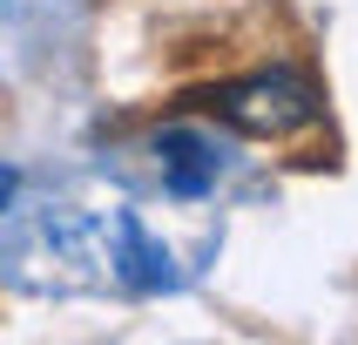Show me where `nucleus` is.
Instances as JSON below:
<instances>
[{"label": "nucleus", "instance_id": "nucleus-1", "mask_svg": "<svg viewBox=\"0 0 358 345\" xmlns=\"http://www.w3.org/2000/svg\"><path fill=\"white\" fill-rule=\"evenodd\" d=\"M210 108H217V122L237 129V136L284 142V136H298V129L318 122L324 95H318V81L298 75V68H257V75L223 81L217 95H210Z\"/></svg>", "mask_w": 358, "mask_h": 345}, {"label": "nucleus", "instance_id": "nucleus-2", "mask_svg": "<svg viewBox=\"0 0 358 345\" xmlns=\"http://www.w3.org/2000/svg\"><path fill=\"white\" fill-rule=\"evenodd\" d=\"M156 169H162V190L203 197V190L223 176V149L196 122H169V129H156Z\"/></svg>", "mask_w": 358, "mask_h": 345}, {"label": "nucleus", "instance_id": "nucleus-3", "mask_svg": "<svg viewBox=\"0 0 358 345\" xmlns=\"http://www.w3.org/2000/svg\"><path fill=\"white\" fill-rule=\"evenodd\" d=\"M115 278L129 284V291H169V284H176L169 251L142 230L136 210H115Z\"/></svg>", "mask_w": 358, "mask_h": 345}, {"label": "nucleus", "instance_id": "nucleus-4", "mask_svg": "<svg viewBox=\"0 0 358 345\" xmlns=\"http://www.w3.org/2000/svg\"><path fill=\"white\" fill-rule=\"evenodd\" d=\"M14 197V169H0V203Z\"/></svg>", "mask_w": 358, "mask_h": 345}]
</instances>
